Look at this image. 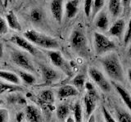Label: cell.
I'll list each match as a JSON object with an SVG mask.
<instances>
[{"instance_id":"obj_1","label":"cell","mask_w":131,"mask_h":122,"mask_svg":"<svg viewBox=\"0 0 131 122\" xmlns=\"http://www.w3.org/2000/svg\"><path fill=\"white\" fill-rule=\"evenodd\" d=\"M100 63L106 75L113 81L119 84L125 82V78L124 69H123L120 59L116 53H107L100 59Z\"/></svg>"},{"instance_id":"obj_2","label":"cell","mask_w":131,"mask_h":122,"mask_svg":"<svg viewBox=\"0 0 131 122\" xmlns=\"http://www.w3.org/2000/svg\"><path fill=\"white\" fill-rule=\"evenodd\" d=\"M70 45L72 50L80 56L83 58H88L89 56L88 39L81 27L78 26L73 29L70 36Z\"/></svg>"},{"instance_id":"obj_3","label":"cell","mask_w":131,"mask_h":122,"mask_svg":"<svg viewBox=\"0 0 131 122\" xmlns=\"http://www.w3.org/2000/svg\"><path fill=\"white\" fill-rule=\"evenodd\" d=\"M24 36L25 38H26L29 42L38 47L48 49V50H56L59 48V42L57 39L46 34H41L36 30H26L24 33Z\"/></svg>"},{"instance_id":"obj_4","label":"cell","mask_w":131,"mask_h":122,"mask_svg":"<svg viewBox=\"0 0 131 122\" xmlns=\"http://www.w3.org/2000/svg\"><path fill=\"white\" fill-rule=\"evenodd\" d=\"M10 58L12 63L22 68L24 71L30 73L36 72V68L34 64L25 52L16 49H12V51H10Z\"/></svg>"},{"instance_id":"obj_5","label":"cell","mask_w":131,"mask_h":122,"mask_svg":"<svg viewBox=\"0 0 131 122\" xmlns=\"http://www.w3.org/2000/svg\"><path fill=\"white\" fill-rule=\"evenodd\" d=\"M93 46L96 54L98 55L112 52L116 49L114 42L98 32H94L93 34Z\"/></svg>"},{"instance_id":"obj_6","label":"cell","mask_w":131,"mask_h":122,"mask_svg":"<svg viewBox=\"0 0 131 122\" xmlns=\"http://www.w3.org/2000/svg\"><path fill=\"white\" fill-rule=\"evenodd\" d=\"M89 75L90 77V78L93 81V82L103 92L108 93L111 91V89H112V85L110 84L107 79L103 75V73L100 70H98L97 68L94 67L89 68Z\"/></svg>"},{"instance_id":"obj_7","label":"cell","mask_w":131,"mask_h":122,"mask_svg":"<svg viewBox=\"0 0 131 122\" xmlns=\"http://www.w3.org/2000/svg\"><path fill=\"white\" fill-rule=\"evenodd\" d=\"M48 56L49 59L51 60L52 64L55 67L60 68L66 74L69 76L71 75V70L70 68V65L67 61L64 59V57L61 55V53L58 51H48Z\"/></svg>"},{"instance_id":"obj_8","label":"cell","mask_w":131,"mask_h":122,"mask_svg":"<svg viewBox=\"0 0 131 122\" xmlns=\"http://www.w3.org/2000/svg\"><path fill=\"white\" fill-rule=\"evenodd\" d=\"M10 41L12 43L16 45L18 47L22 49L23 51L28 52L29 54H30L32 55H38V51H37V49L35 47L34 45H33L30 42H29L26 38H22V37H20L19 35H13L11 38Z\"/></svg>"},{"instance_id":"obj_9","label":"cell","mask_w":131,"mask_h":122,"mask_svg":"<svg viewBox=\"0 0 131 122\" xmlns=\"http://www.w3.org/2000/svg\"><path fill=\"white\" fill-rule=\"evenodd\" d=\"M25 117L28 122H43L41 111L35 105H28L26 108Z\"/></svg>"},{"instance_id":"obj_10","label":"cell","mask_w":131,"mask_h":122,"mask_svg":"<svg viewBox=\"0 0 131 122\" xmlns=\"http://www.w3.org/2000/svg\"><path fill=\"white\" fill-rule=\"evenodd\" d=\"M42 77L46 83H52L59 78V73L55 69L44 64H39Z\"/></svg>"},{"instance_id":"obj_11","label":"cell","mask_w":131,"mask_h":122,"mask_svg":"<svg viewBox=\"0 0 131 122\" xmlns=\"http://www.w3.org/2000/svg\"><path fill=\"white\" fill-rule=\"evenodd\" d=\"M55 101V95L52 89H45L40 93L39 95V102L43 104L44 108L52 111L54 108L52 104Z\"/></svg>"},{"instance_id":"obj_12","label":"cell","mask_w":131,"mask_h":122,"mask_svg":"<svg viewBox=\"0 0 131 122\" xmlns=\"http://www.w3.org/2000/svg\"><path fill=\"white\" fill-rule=\"evenodd\" d=\"M63 3L64 0H52L50 9L53 18L57 22L61 23L63 16Z\"/></svg>"},{"instance_id":"obj_13","label":"cell","mask_w":131,"mask_h":122,"mask_svg":"<svg viewBox=\"0 0 131 122\" xmlns=\"http://www.w3.org/2000/svg\"><path fill=\"white\" fill-rule=\"evenodd\" d=\"M79 95V90L72 85H64L57 89V98L62 100L68 99L70 97L77 96Z\"/></svg>"},{"instance_id":"obj_14","label":"cell","mask_w":131,"mask_h":122,"mask_svg":"<svg viewBox=\"0 0 131 122\" xmlns=\"http://www.w3.org/2000/svg\"><path fill=\"white\" fill-rule=\"evenodd\" d=\"M125 28V21L123 19H119L116 20L109 28V34L112 37L121 39L124 35V31Z\"/></svg>"},{"instance_id":"obj_15","label":"cell","mask_w":131,"mask_h":122,"mask_svg":"<svg viewBox=\"0 0 131 122\" xmlns=\"http://www.w3.org/2000/svg\"><path fill=\"white\" fill-rule=\"evenodd\" d=\"M112 85L115 89H116L117 93L119 94V95L121 96L123 102H124L125 104L126 105V108H128L129 110V112H131V95L129 92L127 90L124 86H122L121 84H119L117 82L112 81Z\"/></svg>"},{"instance_id":"obj_16","label":"cell","mask_w":131,"mask_h":122,"mask_svg":"<svg viewBox=\"0 0 131 122\" xmlns=\"http://www.w3.org/2000/svg\"><path fill=\"white\" fill-rule=\"evenodd\" d=\"M94 24L97 28L101 31H106L109 28V19L106 12L100 11L96 16Z\"/></svg>"},{"instance_id":"obj_17","label":"cell","mask_w":131,"mask_h":122,"mask_svg":"<svg viewBox=\"0 0 131 122\" xmlns=\"http://www.w3.org/2000/svg\"><path fill=\"white\" fill-rule=\"evenodd\" d=\"M97 100H98L97 98L88 95V94H85L84 95V107H85V115L87 117L91 116L93 113L94 110L96 108Z\"/></svg>"},{"instance_id":"obj_18","label":"cell","mask_w":131,"mask_h":122,"mask_svg":"<svg viewBox=\"0 0 131 122\" xmlns=\"http://www.w3.org/2000/svg\"><path fill=\"white\" fill-rule=\"evenodd\" d=\"M79 0H69V1L66 3V16L69 19L74 18L78 13L79 11Z\"/></svg>"},{"instance_id":"obj_19","label":"cell","mask_w":131,"mask_h":122,"mask_svg":"<svg viewBox=\"0 0 131 122\" xmlns=\"http://www.w3.org/2000/svg\"><path fill=\"white\" fill-rule=\"evenodd\" d=\"M0 79H3L12 85H19L21 83V81H20L19 76L16 74V73L9 71L0 70Z\"/></svg>"},{"instance_id":"obj_20","label":"cell","mask_w":131,"mask_h":122,"mask_svg":"<svg viewBox=\"0 0 131 122\" xmlns=\"http://www.w3.org/2000/svg\"><path fill=\"white\" fill-rule=\"evenodd\" d=\"M7 25L15 31H21V25L13 11H9L6 16Z\"/></svg>"},{"instance_id":"obj_21","label":"cell","mask_w":131,"mask_h":122,"mask_svg":"<svg viewBox=\"0 0 131 122\" xmlns=\"http://www.w3.org/2000/svg\"><path fill=\"white\" fill-rule=\"evenodd\" d=\"M7 100L9 103L12 104H19L24 105L26 103V99L25 97L21 95L18 92H12L9 93V95L7 97Z\"/></svg>"},{"instance_id":"obj_22","label":"cell","mask_w":131,"mask_h":122,"mask_svg":"<svg viewBox=\"0 0 131 122\" xmlns=\"http://www.w3.org/2000/svg\"><path fill=\"white\" fill-rule=\"evenodd\" d=\"M121 0H109L108 9L113 17H117L121 14Z\"/></svg>"},{"instance_id":"obj_23","label":"cell","mask_w":131,"mask_h":122,"mask_svg":"<svg viewBox=\"0 0 131 122\" xmlns=\"http://www.w3.org/2000/svg\"><path fill=\"white\" fill-rule=\"evenodd\" d=\"M117 122H131V114L121 108H116L115 110Z\"/></svg>"},{"instance_id":"obj_24","label":"cell","mask_w":131,"mask_h":122,"mask_svg":"<svg viewBox=\"0 0 131 122\" xmlns=\"http://www.w3.org/2000/svg\"><path fill=\"white\" fill-rule=\"evenodd\" d=\"M57 117L61 121L65 120L69 116L71 109L67 104L61 103L57 108Z\"/></svg>"},{"instance_id":"obj_25","label":"cell","mask_w":131,"mask_h":122,"mask_svg":"<svg viewBox=\"0 0 131 122\" xmlns=\"http://www.w3.org/2000/svg\"><path fill=\"white\" fill-rule=\"evenodd\" d=\"M22 88L16 85L4 83L3 81H0V95L3 93H12V92H18L21 90Z\"/></svg>"},{"instance_id":"obj_26","label":"cell","mask_w":131,"mask_h":122,"mask_svg":"<svg viewBox=\"0 0 131 122\" xmlns=\"http://www.w3.org/2000/svg\"><path fill=\"white\" fill-rule=\"evenodd\" d=\"M18 76L20 81H24L27 85H34L36 82V78L32 73L26 71H19Z\"/></svg>"},{"instance_id":"obj_27","label":"cell","mask_w":131,"mask_h":122,"mask_svg":"<svg viewBox=\"0 0 131 122\" xmlns=\"http://www.w3.org/2000/svg\"><path fill=\"white\" fill-rule=\"evenodd\" d=\"M74 119L75 122H83V108L80 102H76L73 107Z\"/></svg>"},{"instance_id":"obj_28","label":"cell","mask_w":131,"mask_h":122,"mask_svg":"<svg viewBox=\"0 0 131 122\" xmlns=\"http://www.w3.org/2000/svg\"><path fill=\"white\" fill-rule=\"evenodd\" d=\"M30 20L33 23H39L43 20V12L39 8H34L32 9L30 11Z\"/></svg>"},{"instance_id":"obj_29","label":"cell","mask_w":131,"mask_h":122,"mask_svg":"<svg viewBox=\"0 0 131 122\" xmlns=\"http://www.w3.org/2000/svg\"><path fill=\"white\" fill-rule=\"evenodd\" d=\"M72 85H74L78 90L84 87L85 84V77L83 74H78L72 79Z\"/></svg>"},{"instance_id":"obj_30","label":"cell","mask_w":131,"mask_h":122,"mask_svg":"<svg viewBox=\"0 0 131 122\" xmlns=\"http://www.w3.org/2000/svg\"><path fill=\"white\" fill-rule=\"evenodd\" d=\"M84 89H85V90H86V94H88V95H89L99 99V97H98V94H97V92L96 90V89H95L94 85L91 82H89V81L85 82V84H84Z\"/></svg>"},{"instance_id":"obj_31","label":"cell","mask_w":131,"mask_h":122,"mask_svg":"<svg viewBox=\"0 0 131 122\" xmlns=\"http://www.w3.org/2000/svg\"><path fill=\"white\" fill-rule=\"evenodd\" d=\"M104 3H105V0H93V7H92L93 16L101 11V9L104 6Z\"/></svg>"},{"instance_id":"obj_32","label":"cell","mask_w":131,"mask_h":122,"mask_svg":"<svg viewBox=\"0 0 131 122\" xmlns=\"http://www.w3.org/2000/svg\"><path fill=\"white\" fill-rule=\"evenodd\" d=\"M102 116H103V120L105 122H117L116 120L115 119L112 114H111V112L104 107V106L102 107Z\"/></svg>"},{"instance_id":"obj_33","label":"cell","mask_w":131,"mask_h":122,"mask_svg":"<svg viewBox=\"0 0 131 122\" xmlns=\"http://www.w3.org/2000/svg\"><path fill=\"white\" fill-rule=\"evenodd\" d=\"M93 0H84V13L87 17H89L92 12V7H93Z\"/></svg>"},{"instance_id":"obj_34","label":"cell","mask_w":131,"mask_h":122,"mask_svg":"<svg viewBox=\"0 0 131 122\" xmlns=\"http://www.w3.org/2000/svg\"><path fill=\"white\" fill-rule=\"evenodd\" d=\"M9 112L6 108H0V122H9Z\"/></svg>"},{"instance_id":"obj_35","label":"cell","mask_w":131,"mask_h":122,"mask_svg":"<svg viewBox=\"0 0 131 122\" xmlns=\"http://www.w3.org/2000/svg\"><path fill=\"white\" fill-rule=\"evenodd\" d=\"M8 32V25L7 21L0 16V34H5Z\"/></svg>"},{"instance_id":"obj_36","label":"cell","mask_w":131,"mask_h":122,"mask_svg":"<svg viewBox=\"0 0 131 122\" xmlns=\"http://www.w3.org/2000/svg\"><path fill=\"white\" fill-rule=\"evenodd\" d=\"M130 40H131V18L129 21L128 27H127L126 32H125V36H124V43L127 44Z\"/></svg>"},{"instance_id":"obj_37","label":"cell","mask_w":131,"mask_h":122,"mask_svg":"<svg viewBox=\"0 0 131 122\" xmlns=\"http://www.w3.org/2000/svg\"><path fill=\"white\" fill-rule=\"evenodd\" d=\"M25 118V113L22 112H20L16 114V122H22L23 120Z\"/></svg>"},{"instance_id":"obj_38","label":"cell","mask_w":131,"mask_h":122,"mask_svg":"<svg viewBox=\"0 0 131 122\" xmlns=\"http://www.w3.org/2000/svg\"><path fill=\"white\" fill-rule=\"evenodd\" d=\"M121 4L124 7L125 9H129L130 7L131 0H121Z\"/></svg>"},{"instance_id":"obj_39","label":"cell","mask_w":131,"mask_h":122,"mask_svg":"<svg viewBox=\"0 0 131 122\" xmlns=\"http://www.w3.org/2000/svg\"><path fill=\"white\" fill-rule=\"evenodd\" d=\"M87 122H97V119H96V116L93 113L91 116H89L88 117V121Z\"/></svg>"},{"instance_id":"obj_40","label":"cell","mask_w":131,"mask_h":122,"mask_svg":"<svg viewBox=\"0 0 131 122\" xmlns=\"http://www.w3.org/2000/svg\"><path fill=\"white\" fill-rule=\"evenodd\" d=\"M65 120H66L65 122H75V119H74V117L71 116H69Z\"/></svg>"},{"instance_id":"obj_41","label":"cell","mask_w":131,"mask_h":122,"mask_svg":"<svg viewBox=\"0 0 131 122\" xmlns=\"http://www.w3.org/2000/svg\"><path fill=\"white\" fill-rule=\"evenodd\" d=\"M3 55V44L0 42V58H2Z\"/></svg>"},{"instance_id":"obj_42","label":"cell","mask_w":131,"mask_h":122,"mask_svg":"<svg viewBox=\"0 0 131 122\" xmlns=\"http://www.w3.org/2000/svg\"><path fill=\"white\" fill-rule=\"evenodd\" d=\"M127 55H128L129 58H131V45L127 49Z\"/></svg>"},{"instance_id":"obj_43","label":"cell","mask_w":131,"mask_h":122,"mask_svg":"<svg viewBox=\"0 0 131 122\" xmlns=\"http://www.w3.org/2000/svg\"><path fill=\"white\" fill-rule=\"evenodd\" d=\"M127 74H128V78H129L130 83H131V68H129V70H128V72H127Z\"/></svg>"},{"instance_id":"obj_44","label":"cell","mask_w":131,"mask_h":122,"mask_svg":"<svg viewBox=\"0 0 131 122\" xmlns=\"http://www.w3.org/2000/svg\"><path fill=\"white\" fill-rule=\"evenodd\" d=\"M97 122H104V121L102 120V118H100V117H99V118H98V120H97Z\"/></svg>"},{"instance_id":"obj_45","label":"cell","mask_w":131,"mask_h":122,"mask_svg":"<svg viewBox=\"0 0 131 122\" xmlns=\"http://www.w3.org/2000/svg\"><path fill=\"white\" fill-rule=\"evenodd\" d=\"M3 99H0V106H1V105H3Z\"/></svg>"},{"instance_id":"obj_46","label":"cell","mask_w":131,"mask_h":122,"mask_svg":"<svg viewBox=\"0 0 131 122\" xmlns=\"http://www.w3.org/2000/svg\"><path fill=\"white\" fill-rule=\"evenodd\" d=\"M0 68H1V67H0Z\"/></svg>"},{"instance_id":"obj_47","label":"cell","mask_w":131,"mask_h":122,"mask_svg":"<svg viewBox=\"0 0 131 122\" xmlns=\"http://www.w3.org/2000/svg\"><path fill=\"white\" fill-rule=\"evenodd\" d=\"M52 122H54V121H52Z\"/></svg>"},{"instance_id":"obj_48","label":"cell","mask_w":131,"mask_h":122,"mask_svg":"<svg viewBox=\"0 0 131 122\" xmlns=\"http://www.w3.org/2000/svg\"><path fill=\"white\" fill-rule=\"evenodd\" d=\"M130 7H131V6H130Z\"/></svg>"}]
</instances>
